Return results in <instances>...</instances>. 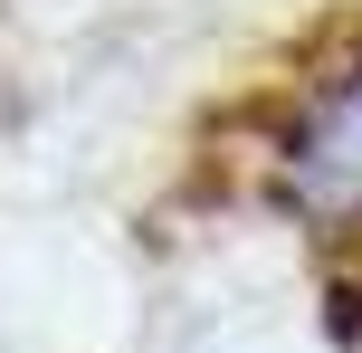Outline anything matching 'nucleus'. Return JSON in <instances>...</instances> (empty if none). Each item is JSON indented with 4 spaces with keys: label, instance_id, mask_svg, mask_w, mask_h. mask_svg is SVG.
I'll return each mask as SVG.
<instances>
[{
    "label": "nucleus",
    "instance_id": "1",
    "mask_svg": "<svg viewBox=\"0 0 362 353\" xmlns=\"http://www.w3.org/2000/svg\"><path fill=\"white\" fill-rule=\"evenodd\" d=\"M276 163H286V201L305 220H362V67L325 76L296 105Z\"/></svg>",
    "mask_w": 362,
    "mask_h": 353
}]
</instances>
